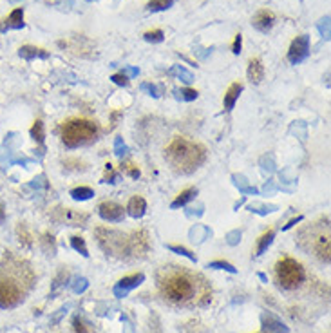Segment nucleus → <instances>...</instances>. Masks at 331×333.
Instances as JSON below:
<instances>
[{
	"instance_id": "obj_1",
	"label": "nucleus",
	"mask_w": 331,
	"mask_h": 333,
	"mask_svg": "<svg viewBox=\"0 0 331 333\" xmlns=\"http://www.w3.org/2000/svg\"><path fill=\"white\" fill-rule=\"evenodd\" d=\"M168 163L172 165V169L179 174H192L197 170L201 165L205 163L206 150L203 145L192 142L189 138L176 136L172 142L168 143L165 150Z\"/></svg>"
},
{
	"instance_id": "obj_2",
	"label": "nucleus",
	"mask_w": 331,
	"mask_h": 333,
	"mask_svg": "<svg viewBox=\"0 0 331 333\" xmlns=\"http://www.w3.org/2000/svg\"><path fill=\"white\" fill-rule=\"evenodd\" d=\"M159 290L170 302L189 304L197 297V281L195 275L181 268L163 270L159 275Z\"/></svg>"
},
{
	"instance_id": "obj_3",
	"label": "nucleus",
	"mask_w": 331,
	"mask_h": 333,
	"mask_svg": "<svg viewBox=\"0 0 331 333\" xmlns=\"http://www.w3.org/2000/svg\"><path fill=\"white\" fill-rule=\"evenodd\" d=\"M26 290V283L20 272H13V268L0 270V308L7 310L20 304Z\"/></svg>"
},
{
	"instance_id": "obj_4",
	"label": "nucleus",
	"mask_w": 331,
	"mask_h": 333,
	"mask_svg": "<svg viewBox=\"0 0 331 333\" xmlns=\"http://www.w3.org/2000/svg\"><path fill=\"white\" fill-rule=\"evenodd\" d=\"M96 134H98L96 123L85 118H71L62 125V142L69 148L87 145L95 140Z\"/></svg>"
},
{
	"instance_id": "obj_5",
	"label": "nucleus",
	"mask_w": 331,
	"mask_h": 333,
	"mask_svg": "<svg viewBox=\"0 0 331 333\" xmlns=\"http://www.w3.org/2000/svg\"><path fill=\"white\" fill-rule=\"evenodd\" d=\"M275 275L281 288L284 290H297L306 279L304 266L300 265L299 261L289 257V255H283L275 265Z\"/></svg>"
},
{
	"instance_id": "obj_6",
	"label": "nucleus",
	"mask_w": 331,
	"mask_h": 333,
	"mask_svg": "<svg viewBox=\"0 0 331 333\" xmlns=\"http://www.w3.org/2000/svg\"><path fill=\"white\" fill-rule=\"evenodd\" d=\"M98 234V241L107 252H127V238H123L120 232H116V230H107V228H98L96 230Z\"/></svg>"
},
{
	"instance_id": "obj_7",
	"label": "nucleus",
	"mask_w": 331,
	"mask_h": 333,
	"mask_svg": "<svg viewBox=\"0 0 331 333\" xmlns=\"http://www.w3.org/2000/svg\"><path fill=\"white\" fill-rule=\"evenodd\" d=\"M311 243V250H313V254L319 257L321 261L324 263H330V252H331V241H330V228H321V230H317L310 239Z\"/></svg>"
},
{
	"instance_id": "obj_8",
	"label": "nucleus",
	"mask_w": 331,
	"mask_h": 333,
	"mask_svg": "<svg viewBox=\"0 0 331 333\" xmlns=\"http://www.w3.org/2000/svg\"><path fill=\"white\" fill-rule=\"evenodd\" d=\"M310 54V37L308 35H300L291 42L288 49V60L291 64H300L304 62Z\"/></svg>"
},
{
	"instance_id": "obj_9",
	"label": "nucleus",
	"mask_w": 331,
	"mask_h": 333,
	"mask_svg": "<svg viewBox=\"0 0 331 333\" xmlns=\"http://www.w3.org/2000/svg\"><path fill=\"white\" fill-rule=\"evenodd\" d=\"M98 214L103 221H109V223H120L125 216V212H123V206L114 203V201H103L100 206H98Z\"/></svg>"
},
{
	"instance_id": "obj_10",
	"label": "nucleus",
	"mask_w": 331,
	"mask_h": 333,
	"mask_svg": "<svg viewBox=\"0 0 331 333\" xmlns=\"http://www.w3.org/2000/svg\"><path fill=\"white\" fill-rule=\"evenodd\" d=\"M143 281H145V275L143 274H132V275H127V277H123V279L118 281V285L114 286V295L120 297V299H123V297H127V293L131 290H134V288H138V286L142 285Z\"/></svg>"
},
{
	"instance_id": "obj_11",
	"label": "nucleus",
	"mask_w": 331,
	"mask_h": 333,
	"mask_svg": "<svg viewBox=\"0 0 331 333\" xmlns=\"http://www.w3.org/2000/svg\"><path fill=\"white\" fill-rule=\"evenodd\" d=\"M252 24L261 33H268L275 24V13L270 9H259L252 18Z\"/></svg>"
},
{
	"instance_id": "obj_12",
	"label": "nucleus",
	"mask_w": 331,
	"mask_h": 333,
	"mask_svg": "<svg viewBox=\"0 0 331 333\" xmlns=\"http://www.w3.org/2000/svg\"><path fill=\"white\" fill-rule=\"evenodd\" d=\"M20 27H24V9H22V7H16V9L11 11L7 18L2 20L0 31L4 33L7 31V29H20Z\"/></svg>"
},
{
	"instance_id": "obj_13",
	"label": "nucleus",
	"mask_w": 331,
	"mask_h": 333,
	"mask_svg": "<svg viewBox=\"0 0 331 333\" xmlns=\"http://www.w3.org/2000/svg\"><path fill=\"white\" fill-rule=\"evenodd\" d=\"M246 74H248V80L252 82V84H261L264 78V65H263V60L261 58H250L248 62V69H246Z\"/></svg>"
},
{
	"instance_id": "obj_14",
	"label": "nucleus",
	"mask_w": 331,
	"mask_h": 333,
	"mask_svg": "<svg viewBox=\"0 0 331 333\" xmlns=\"http://www.w3.org/2000/svg\"><path fill=\"white\" fill-rule=\"evenodd\" d=\"M261 321H263L264 333H289L288 326L281 323V321H279L277 317H274V315H266V313H264L263 317H261Z\"/></svg>"
},
{
	"instance_id": "obj_15",
	"label": "nucleus",
	"mask_w": 331,
	"mask_h": 333,
	"mask_svg": "<svg viewBox=\"0 0 331 333\" xmlns=\"http://www.w3.org/2000/svg\"><path fill=\"white\" fill-rule=\"evenodd\" d=\"M241 91H242V84H239V82H234V84L226 89L225 98H223V107H225V111H232V109H234L237 98H239V95H241Z\"/></svg>"
},
{
	"instance_id": "obj_16",
	"label": "nucleus",
	"mask_w": 331,
	"mask_h": 333,
	"mask_svg": "<svg viewBox=\"0 0 331 333\" xmlns=\"http://www.w3.org/2000/svg\"><path fill=\"white\" fill-rule=\"evenodd\" d=\"M127 212H129V216L131 217L140 219V217H143L145 216V212H147V201L143 199L142 196L131 197L129 205H127Z\"/></svg>"
},
{
	"instance_id": "obj_17",
	"label": "nucleus",
	"mask_w": 331,
	"mask_h": 333,
	"mask_svg": "<svg viewBox=\"0 0 331 333\" xmlns=\"http://www.w3.org/2000/svg\"><path fill=\"white\" fill-rule=\"evenodd\" d=\"M18 54H20L22 58L26 60H33V58H47L49 53L46 49L42 48H35V46H22L18 49Z\"/></svg>"
},
{
	"instance_id": "obj_18",
	"label": "nucleus",
	"mask_w": 331,
	"mask_h": 333,
	"mask_svg": "<svg viewBox=\"0 0 331 333\" xmlns=\"http://www.w3.org/2000/svg\"><path fill=\"white\" fill-rule=\"evenodd\" d=\"M131 244H132V250L138 252V254H142V252H147L148 250V236L145 230H140V232L134 234V238L131 239Z\"/></svg>"
},
{
	"instance_id": "obj_19",
	"label": "nucleus",
	"mask_w": 331,
	"mask_h": 333,
	"mask_svg": "<svg viewBox=\"0 0 331 333\" xmlns=\"http://www.w3.org/2000/svg\"><path fill=\"white\" fill-rule=\"evenodd\" d=\"M197 196V189H194V187H190V189H185L183 192H179L178 194V197L172 201V208H179V206H183V205H187L189 201H192L194 197Z\"/></svg>"
},
{
	"instance_id": "obj_20",
	"label": "nucleus",
	"mask_w": 331,
	"mask_h": 333,
	"mask_svg": "<svg viewBox=\"0 0 331 333\" xmlns=\"http://www.w3.org/2000/svg\"><path fill=\"white\" fill-rule=\"evenodd\" d=\"M274 238H275V232L274 230H268V232H264L261 238L257 239V246H255V255H263L266 250L270 248V244L274 243Z\"/></svg>"
},
{
	"instance_id": "obj_21",
	"label": "nucleus",
	"mask_w": 331,
	"mask_h": 333,
	"mask_svg": "<svg viewBox=\"0 0 331 333\" xmlns=\"http://www.w3.org/2000/svg\"><path fill=\"white\" fill-rule=\"evenodd\" d=\"M93 196H95V190L91 187H76V189L71 190V197L74 201H87Z\"/></svg>"
},
{
	"instance_id": "obj_22",
	"label": "nucleus",
	"mask_w": 331,
	"mask_h": 333,
	"mask_svg": "<svg viewBox=\"0 0 331 333\" xmlns=\"http://www.w3.org/2000/svg\"><path fill=\"white\" fill-rule=\"evenodd\" d=\"M31 138L37 143H44V140H46V129H44V122H42V120H37V122L33 123Z\"/></svg>"
},
{
	"instance_id": "obj_23",
	"label": "nucleus",
	"mask_w": 331,
	"mask_h": 333,
	"mask_svg": "<svg viewBox=\"0 0 331 333\" xmlns=\"http://www.w3.org/2000/svg\"><path fill=\"white\" fill-rule=\"evenodd\" d=\"M71 246H73V248L76 250V252H80V254L84 255V257H89V250H87V246H85L84 238L73 236V238H71Z\"/></svg>"
},
{
	"instance_id": "obj_24",
	"label": "nucleus",
	"mask_w": 331,
	"mask_h": 333,
	"mask_svg": "<svg viewBox=\"0 0 331 333\" xmlns=\"http://www.w3.org/2000/svg\"><path fill=\"white\" fill-rule=\"evenodd\" d=\"M172 4H174V0H150V2L147 4V9L148 11H163V9H168Z\"/></svg>"
},
{
	"instance_id": "obj_25",
	"label": "nucleus",
	"mask_w": 331,
	"mask_h": 333,
	"mask_svg": "<svg viewBox=\"0 0 331 333\" xmlns=\"http://www.w3.org/2000/svg\"><path fill=\"white\" fill-rule=\"evenodd\" d=\"M121 172L127 176H131V178H134V180H138L140 178V169H138V165L131 163V161H127V163H121Z\"/></svg>"
},
{
	"instance_id": "obj_26",
	"label": "nucleus",
	"mask_w": 331,
	"mask_h": 333,
	"mask_svg": "<svg viewBox=\"0 0 331 333\" xmlns=\"http://www.w3.org/2000/svg\"><path fill=\"white\" fill-rule=\"evenodd\" d=\"M168 250H172V252H176V254H179V255H185V257L190 259L192 263L197 261V257H195L189 248H185V246H179V244H168Z\"/></svg>"
},
{
	"instance_id": "obj_27",
	"label": "nucleus",
	"mask_w": 331,
	"mask_h": 333,
	"mask_svg": "<svg viewBox=\"0 0 331 333\" xmlns=\"http://www.w3.org/2000/svg\"><path fill=\"white\" fill-rule=\"evenodd\" d=\"M208 268L225 270V272H230V274H237V268L234 265H230L228 261H214V263H208Z\"/></svg>"
},
{
	"instance_id": "obj_28",
	"label": "nucleus",
	"mask_w": 331,
	"mask_h": 333,
	"mask_svg": "<svg viewBox=\"0 0 331 333\" xmlns=\"http://www.w3.org/2000/svg\"><path fill=\"white\" fill-rule=\"evenodd\" d=\"M163 31L161 29H150V31H147L145 35H143V38L147 40V42H152V44H158L163 40Z\"/></svg>"
},
{
	"instance_id": "obj_29",
	"label": "nucleus",
	"mask_w": 331,
	"mask_h": 333,
	"mask_svg": "<svg viewBox=\"0 0 331 333\" xmlns=\"http://www.w3.org/2000/svg\"><path fill=\"white\" fill-rule=\"evenodd\" d=\"M176 95H179V98L185 101H194L197 98V91L195 89H181L176 91Z\"/></svg>"
},
{
	"instance_id": "obj_30",
	"label": "nucleus",
	"mask_w": 331,
	"mask_h": 333,
	"mask_svg": "<svg viewBox=\"0 0 331 333\" xmlns=\"http://www.w3.org/2000/svg\"><path fill=\"white\" fill-rule=\"evenodd\" d=\"M87 286H89V283H87V279H84V277H78V279H74L73 283V291L74 293H82V291L87 290Z\"/></svg>"
},
{
	"instance_id": "obj_31",
	"label": "nucleus",
	"mask_w": 331,
	"mask_h": 333,
	"mask_svg": "<svg viewBox=\"0 0 331 333\" xmlns=\"http://www.w3.org/2000/svg\"><path fill=\"white\" fill-rule=\"evenodd\" d=\"M110 80L114 82L116 85H121V87H127V85L131 84V80H129V76H127L125 73H116L110 76Z\"/></svg>"
},
{
	"instance_id": "obj_32",
	"label": "nucleus",
	"mask_w": 331,
	"mask_h": 333,
	"mask_svg": "<svg viewBox=\"0 0 331 333\" xmlns=\"http://www.w3.org/2000/svg\"><path fill=\"white\" fill-rule=\"evenodd\" d=\"M73 328H74V333H89V328H87V324H85L80 317H74Z\"/></svg>"
},
{
	"instance_id": "obj_33",
	"label": "nucleus",
	"mask_w": 331,
	"mask_h": 333,
	"mask_svg": "<svg viewBox=\"0 0 331 333\" xmlns=\"http://www.w3.org/2000/svg\"><path fill=\"white\" fill-rule=\"evenodd\" d=\"M63 165L67 167V169H74V170H78V169H85V163L84 161H80V159L76 158H69L63 161Z\"/></svg>"
},
{
	"instance_id": "obj_34",
	"label": "nucleus",
	"mask_w": 331,
	"mask_h": 333,
	"mask_svg": "<svg viewBox=\"0 0 331 333\" xmlns=\"http://www.w3.org/2000/svg\"><path fill=\"white\" fill-rule=\"evenodd\" d=\"M241 48H242V35L241 33H237L236 38H234V42H232V53L239 54L241 53Z\"/></svg>"
},
{
	"instance_id": "obj_35",
	"label": "nucleus",
	"mask_w": 331,
	"mask_h": 333,
	"mask_svg": "<svg viewBox=\"0 0 331 333\" xmlns=\"http://www.w3.org/2000/svg\"><path fill=\"white\" fill-rule=\"evenodd\" d=\"M114 180H116L114 169H112V165H110V163H107L105 165V176H103V181H105V183H114Z\"/></svg>"
},
{
	"instance_id": "obj_36",
	"label": "nucleus",
	"mask_w": 331,
	"mask_h": 333,
	"mask_svg": "<svg viewBox=\"0 0 331 333\" xmlns=\"http://www.w3.org/2000/svg\"><path fill=\"white\" fill-rule=\"evenodd\" d=\"M142 89H143V91H148V93H150V95H152L154 98H158V96H159V91H158V87H156V85L143 84V85H142Z\"/></svg>"
},
{
	"instance_id": "obj_37",
	"label": "nucleus",
	"mask_w": 331,
	"mask_h": 333,
	"mask_svg": "<svg viewBox=\"0 0 331 333\" xmlns=\"http://www.w3.org/2000/svg\"><path fill=\"white\" fill-rule=\"evenodd\" d=\"M114 150H116V154H118V156H123V154H125V150H127V147L123 145V143H121L120 138H118V140H116V143H114Z\"/></svg>"
},
{
	"instance_id": "obj_38",
	"label": "nucleus",
	"mask_w": 331,
	"mask_h": 333,
	"mask_svg": "<svg viewBox=\"0 0 331 333\" xmlns=\"http://www.w3.org/2000/svg\"><path fill=\"white\" fill-rule=\"evenodd\" d=\"M302 221V216H297V217H293V219H289L288 223H286V225H284L283 227V230H289V228L291 227H295V225H297V223H300Z\"/></svg>"
},
{
	"instance_id": "obj_39",
	"label": "nucleus",
	"mask_w": 331,
	"mask_h": 333,
	"mask_svg": "<svg viewBox=\"0 0 331 333\" xmlns=\"http://www.w3.org/2000/svg\"><path fill=\"white\" fill-rule=\"evenodd\" d=\"M5 219V212H4V206L0 205V223H4Z\"/></svg>"
}]
</instances>
